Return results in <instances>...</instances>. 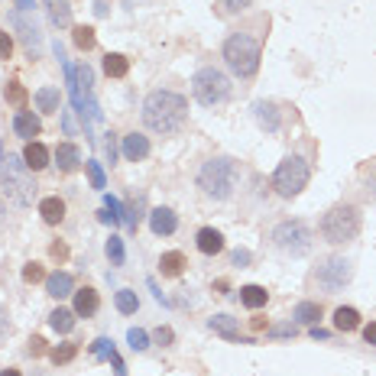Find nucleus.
I'll use <instances>...</instances> for the list:
<instances>
[{"mask_svg": "<svg viewBox=\"0 0 376 376\" xmlns=\"http://www.w3.org/2000/svg\"><path fill=\"white\" fill-rule=\"evenodd\" d=\"M259 59H263V49H259V42L253 39V36H247V33L227 36L224 62H227V68H231L237 78H253L257 75Z\"/></svg>", "mask_w": 376, "mask_h": 376, "instance_id": "3", "label": "nucleus"}, {"mask_svg": "<svg viewBox=\"0 0 376 376\" xmlns=\"http://www.w3.org/2000/svg\"><path fill=\"white\" fill-rule=\"evenodd\" d=\"M351 276H354V266L344 257H325L321 263H318V269H315L318 285H321V289H328V292L344 289V285L351 283Z\"/></svg>", "mask_w": 376, "mask_h": 376, "instance_id": "9", "label": "nucleus"}, {"mask_svg": "<svg viewBox=\"0 0 376 376\" xmlns=\"http://www.w3.org/2000/svg\"><path fill=\"white\" fill-rule=\"evenodd\" d=\"M240 302L247 305L250 311L257 309H266V302H269V292L263 289V285H243L240 289Z\"/></svg>", "mask_w": 376, "mask_h": 376, "instance_id": "23", "label": "nucleus"}, {"mask_svg": "<svg viewBox=\"0 0 376 376\" xmlns=\"http://www.w3.org/2000/svg\"><path fill=\"white\" fill-rule=\"evenodd\" d=\"M72 357H75V347H72V344H65V347H56V351H52V360H56V363H68Z\"/></svg>", "mask_w": 376, "mask_h": 376, "instance_id": "38", "label": "nucleus"}, {"mask_svg": "<svg viewBox=\"0 0 376 376\" xmlns=\"http://www.w3.org/2000/svg\"><path fill=\"white\" fill-rule=\"evenodd\" d=\"M253 0H214V13L218 17H237V13H243V10L250 7Z\"/></svg>", "mask_w": 376, "mask_h": 376, "instance_id": "30", "label": "nucleus"}, {"mask_svg": "<svg viewBox=\"0 0 376 376\" xmlns=\"http://www.w3.org/2000/svg\"><path fill=\"white\" fill-rule=\"evenodd\" d=\"M114 305H117L120 315H134V311L140 309V302H136V292H130V289H120V292L114 295Z\"/></svg>", "mask_w": 376, "mask_h": 376, "instance_id": "31", "label": "nucleus"}, {"mask_svg": "<svg viewBox=\"0 0 376 376\" xmlns=\"http://www.w3.org/2000/svg\"><path fill=\"white\" fill-rule=\"evenodd\" d=\"M127 72H130V59L127 56H120V52H108L104 56V75L108 78H127Z\"/></svg>", "mask_w": 376, "mask_h": 376, "instance_id": "24", "label": "nucleus"}, {"mask_svg": "<svg viewBox=\"0 0 376 376\" xmlns=\"http://www.w3.org/2000/svg\"><path fill=\"white\" fill-rule=\"evenodd\" d=\"M10 20H13V26L20 30V39H23L26 52H30V56H36V52H39V30H36V26L30 23L23 13H13Z\"/></svg>", "mask_w": 376, "mask_h": 376, "instance_id": "15", "label": "nucleus"}, {"mask_svg": "<svg viewBox=\"0 0 376 376\" xmlns=\"http://www.w3.org/2000/svg\"><path fill=\"white\" fill-rule=\"evenodd\" d=\"M273 243L289 257H305L311 250V231L305 221H283L273 231Z\"/></svg>", "mask_w": 376, "mask_h": 376, "instance_id": "8", "label": "nucleus"}, {"mask_svg": "<svg viewBox=\"0 0 376 376\" xmlns=\"http://www.w3.org/2000/svg\"><path fill=\"white\" fill-rule=\"evenodd\" d=\"M185 117H188V101L176 91L159 88V91H150L143 101V124L153 134H176L185 124Z\"/></svg>", "mask_w": 376, "mask_h": 376, "instance_id": "1", "label": "nucleus"}, {"mask_svg": "<svg viewBox=\"0 0 376 376\" xmlns=\"http://www.w3.org/2000/svg\"><path fill=\"white\" fill-rule=\"evenodd\" d=\"M72 39H75V46H78L82 52H88V49H94L98 36H94L91 26H75V30H72Z\"/></svg>", "mask_w": 376, "mask_h": 376, "instance_id": "32", "label": "nucleus"}, {"mask_svg": "<svg viewBox=\"0 0 376 376\" xmlns=\"http://www.w3.org/2000/svg\"><path fill=\"white\" fill-rule=\"evenodd\" d=\"M108 257L114 259L117 266L124 263V240H120V237H110V240H108Z\"/></svg>", "mask_w": 376, "mask_h": 376, "instance_id": "37", "label": "nucleus"}, {"mask_svg": "<svg viewBox=\"0 0 376 376\" xmlns=\"http://www.w3.org/2000/svg\"><path fill=\"white\" fill-rule=\"evenodd\" d=\"M0 176H4V188L20 208L33 205L36 198V179H33V169L23 162V156H13L7 153L4 156V166H0Z\"/></svg>", "mask_w": 376, "mask_h": 376, "instance_id": "5", "label": "nucleus"}, {"mask_svg": "<svg viewBox=\"0 0 376 376\" xmlns=\"http://www.w3.org/2000/svg\"><path fill=\"white\" fill-rule=\"evenodd\" d=\"M140 208H143V195L134 201V205H130V208L124 211V221H127V227H134V231H136V224H140V218H143V214H140Z\"/></svg>", "mask_w": 376, "mask_h": 376, "instance_id": "35", "label": "nucleus"}, {"mask_svg": "<svg viewBox=\"0 0 376 376\" xmlns=\"http://www.w3.org/2000/svg\"><path fill=\"white\" fill-rule=\"evenodd\" d=\"M176 227H179V218H176V211L172 208H153L150 211V231L156 237L176 234Z\"/></svg>", "mask_w": 376, "mask_h": 376, "instance_id": "10", "label": "nucleus"}, {"mask_svg": "<svg viewBox=\"0 0 376 376\" xmlns=\"http://www.w3.org/2000/svg\"><path fill=\"white\" fill-rule=\"evenodd\" d=\"M10 335V315H7V309H0V341Z\"/></svg>", "mask_w": 376, "mask_h": 376, "instance_id": "41", "label": "nucleus"}, {"mask_svg": "<svg viewBox=\"0 0 376 376\" xmlns=\"http://www.w3.org/2000/svg\"><path fill=\"white\" fill-rule=\"evenodd\" d=\"M42 4H46L49 20L56 26H62V30H65V26H72V4H68V0H42Z\"/></svg>", "mask_w": 376, "mask_h": 376, "instance_id": "22", "label": "nucleus"}, {"mask_svg": "<svg viewBox=\"0 0 376 376\" xmlns=\"http://www.w3.org/2000/svg\"><path fill=\"white\" fill-rule=\"evenodd\" d=\"M124 156L130 159V162H143V159L150 156V136H143V134H127L124 136Z\"/></svg>", "mask_w": 376, "mask_h": 376, "instance_id": "13", "label": "nucleus"}, {"mask_svg": "<svg viewBox=\"0 0 376 376\" xmlns=\"http://www.w3.org/2000/svg\"><path fill=\"white\" fill-rule=\"evenodd\" d=\"M56 162H59L62 172H75L78 162H82V153H78L75 143H59L56 146Z\"/></svg>", "mask_w": 376, "mask_h": 376, "instance_id": "19", "label": "nucleus"}, {"mask_svg": "<svg viewBox=\"0 0 376 376\" xmlns=\"http://www.w3.org/2000/svg\"><path fill=\"white\" fill-rule=\"evenodd\" d=\"M292 318L299 321V325H315L318 318H321V305L318 302H299L292 311Z\"/></svg>", "mask_w": 376, "mask_h": 376, "instance_id": "29", "label": "nucleus"}, {"mask_svg": "<svg viewBox=\"0 0 376 376\" xmlns=\"http://www.w3.org/2000/svg\"><path fill=\"white\" fill-rule=\"evenodd\" d=\"M59 88H39L36 91V108L42 110V114H56L59 110Z\"/></svg>", "mask_w": 376, "mask_h": 376, "instance_id": "28", "label": "nucleus"}, {"mask_svg": "<svg viewBox=\"0 0 376 376\" xmlns=\"http://www.w3.org/2000/svg\"><path fill=\"white\" fill-rule=\"evenodd\" d=\"M4 98L10 101V104H13V108H23L26 104V98H30V94H26V88L20 82H10L7 88H4Z\"/></svg>", "mask_w": 376, "mask_h": 376, "instance_id": "33", "label": "nucleus"}, {"mask_svg": "<svg viewBox=\"0 0 376 376\" xmlns=\"http://www.w3.org/2000/svg\"><path fill=\"white\" fill-rule=\"evenodd\" d=\"M0 166H4V153H0Z\"/></svg>", "mask_w": 376, "mask_h": 376, "instance_id": "50", "label": "nucleus"}, {"mask_svg": "<svg viewBox=\"0 0 376 376\" xmlns=\"http://www.w3.org/2000/svg\"><path fill=\"white\" fill-rule=\"evenodd\" d=\"M208 328L214 331V335H221V337H227V341H237L240 337V328H237V318H231V315H214L208 321Z\"/></svg>", "mask_w": 376, "mask_h": 376, "instance_id": "21", "label": "nucleus"}, {"mask_svg": "<svg viewBox=\"0 0 376 376\" xmlns=\"http://www.w3.org/2000/svg\"><path fill=\"white\" fill-rule=\"evenodd\" d=\"M198 188L214 201H227L237 188V162L231 156H214L198 169Z\"/></svg>", "mask_w": 376, "mask_h": 376, "instance_id": "2", "label": "nucleus"}, {"mask_svg": "<svg viewBox=\"0 0 376 376\" xmlns=\"http://www.w3.org/2000/svg\"><path fill=\"white\" fill-rule=\"evenodd\" d=\"M10 52H13V36L0 30V59H10Z\"/></svg>", "mask_w": 376, "mask_h": 376, "instance_id": "39", "label": "nucleus"}, {"mask_svg": "<svg viewBox=\"0 0 376 376\" xmlns=\"http://www.w3.org/2000/svg\"><path fill=\"white\" fill-rule=\"evenodd\" d=\"M108 156H110V162L117 159V140H114V134H108Z\"/></svg>", "mask_w": 376, "mask_h": 376, "instance_id": "44", "label": "nucleus"}, {"mask_svg": "<svg viewBox=\"0 0 376 376\" xmlns=\"http://www.w3.org/2000/svg\"><path fill=\"white\" fill-rule=\"evenodd\" d=\"M247 259H250V253H243V250L234 253V263H247Z\"/></svg>", "mask_w": 376, "mask_h": 376, "instance_id": "47", "label": "nucleus"}, {"mask_svg": "<svg viewBox=\"0 0 376 376\" xmlns=\"http://www.w3.org/2000/svg\"><path fill=\"white\" fill-rule=\"evenodd\" d=\"M52 257H56V259H65V247H62V243H52Z\"/></svg>", "mask_w": 376, "mask_h": 376, "instance_id": "45", "label": "nucleus"}, {"mask_svg": "<svg viewBox=\"0 0 376 376\" xmlns=\"http://www.w3.org/2000/svg\"><path fill=\"white\" fill-rule=\"evenodd\" d=\"M23 162L30 169H33V172H42V169L49 166V150H46V146H42V143H26V150H23Z\"/></svg>", "mask_w": 376, "mask_h": 376, "instance_id": "18", "label": "nucleus"}, {"mask_svg": "<svg viewBox=\"0 0 376 376\" xmlns=\"http://www.w3.org/2000/svg\"><path fill=\"white\" fill-rule=\"evenodd\" d=\"M42 351V337H33V341H30V354H39Z\"/></svg>", "mask_w": 376, "mask_h": 376, "instance_id": "46", "label": "nucleus"}, {"mask_svg": "<svg viewBox=\"0 0 376 376\" xmlns=\"http://www.w3.org/2000/svg\"><path fill=\"white\" fill-rule=\"evenodd\" d=\"M195 243H198V250L205 253V257H218V253L224 250V234L214 231V227H201Z\"/></svg>", "mask_w": 376, "mask_h": 376, "instance_id": "12", "label": "nucleus"}, {"mask_svg": "<svg viewBox=\"0 0 376 376\" xmlns=\"http://www.w3.org/2000/svg\"><path fill=\"white\" fill-rule=\"evenodd\" d=\"M4 214H7V211H4V201H0V224H4Z\"/></svg>", "mask_w": 376, "mask_h": 376, "instance_id": "49", "label": "nucleus"}, {"mask_svg": "<svg viewBox=\"0 0 376 376\" xmlns=\"http://www.w3.org/2000/svg\"><path fill=\"white\" fill-rule=\"evenodd\" d=\"M185 266H188V259H185V253H179V250H169L159 257V273H162V276H182Z\"/></svg>", "mask_w": 376, "mask_h": 376, "instance_id": "20", "label": "nucleus"}, {"mask_svg": "<svg viewBox=\"0 0 376 376\" xmlns=\"http://www.w3.org/2000/svg\"><path fill=\"white\" fill-rule=\"evenodd\" d=\"M335 328L337 331H344V335H347V331H357L360 328V311L351 309V305H341V309L335 311Z\"/></svg>", "mask_w": 376, "mask_h": 376, "instance_id": "25", "label": "nucleus"}, {"mask_svg": "<svg viewBox=\"0 0 376 376\" xmlns=\"http://www.w3.org/2000/svg\"><path fill=\"white\" fill-rule=\"evenodd\" d=\"M360 224H363L360 208H354V205H335V208L321 218V237H325L328 243H335V247H344V243L357 240Z\"/></svg>", "mask_w": 376, "mask_h": 376, "instance_id": "4", "label": "nucleus"}, {"mask_svg": "<svg viewBox=\"0 0 376 376\" xmlns=\"http://www.w3.org/2000/svg\"><path fill=\"white\" fill-rule=\"evenodd\" d=\"M13 134H17L20 140L33 143V136H39V134H42V120L36 117L33 110H20L17 117H13Z\"/></svg>", "mask_w": 376, "mask_h": 376, "instance_id": "11", "label": "nucleus"}, {"mask_svg": "<svg viewBox=\"0 0 376 376\" xmlns=\"http://www.w3.org/2000/svg\"><path fill=\"white\" fill-rule=\"evenodd\" d=\"M39 214L46 224H62L65 221V201L59 198V195H49V198L39 201Z\"/></svg>", "mask_w": 376, "mask_h": 376, "instance_id": "17", "label": "nucleus"}, {"mask_svg": "<svg viewBox=\"0 0 376 376\" xmlns=\"http://www.w3.org/2000/svg\"><path fill=\"white\" fill-rule=\"evenodd\" d=\"M309 179H311V169H309L305 159L302 156H285L283 162L276 166V172H273V192H276L279 198H295V195L305 192Z\"/></svg>", "mask_w": 376, "mask_h": 376, "instance_id": "7", "label": "nucleus"}, {"mask_svg": "<svg viewBox=\"0 0 376 376\" xmlns=\"http://www.w3.org/2000/svg\"><path fill=\"white\" fill-rule=\"evenodd\" d=\"M253 110H257L259 127H263V130H269V134H276L279 124H283V120H279V114H276V108H273V104H266V101H259Z\"/></svg>", "mask_w": 376, "mask_h": 376, "instance_id": "26", "label": "nucleus"}, {"mask_svg": "<svg viewBox=\"0 0 376 376\" xmlns=\"http://www.w3.org/2000/svg\"><path fill=\"white\" fill-rule=\"evenodd\" d=\"M98 305H101V299H98V292H94L91 285H84V289H78L75 292V315L78 318H94L98 315Z\"/></svg>", "mask_w": 376, "mask_h": 376, "instance_id": "16", "label": "nucleus"}, {"mask_svg": "<svg viewBox=\"0 0 376 376\" xmlns=\"http://www.w3.org/2000/svg\"><path fill=\"white\" fill-rule=\"evenodd\" d=\"M88 176H91L94 188H104V169H101L98 162H88Z\"/></svg>", "mask_w": 376, "mask_h": 376, "instance_id": "40", "label": "nucleus"}, {"mask_svg": "<svg viewBox=\"0 0 376 376\" xmlns=\"http://www.w3.org/2000/svg\"><path fill=\"white\" fill-rule=\"evenodd\" d=\"M192 94L198 104H205V108L224 104V101L231 98V78H227L221 68L205 65V68H198L192 78Z\"/></svg>", "mask_w": 376, "mask_h": 376, "instance_id": "6", "label": "nucleus"}, {"mask_svg": "<svg viewBox=\"0 0 376 376\" xmlns=\"http://www.w3.org/2000/svg\"><path fill=\"white\" fill-rule=\"evenodd\" d=\"M42 279H46V273H42V266L39 263H26L23 266V283H42Z\"/></svg>", "mask_w": 376, "mask_h": 376, "instance_id": "36", "label": "nucleus"}, {"mask_svg": "<svg viewBox=\"0 0 376 376\" xmlns=\"http://www.w3.org/2000/svg\"><path fill=\"white\" fill-rule=\"evenodd\" d=\"M46 292L52 295V299H68V295L75 292V279H72V273H52V276H46Z\"/></svg>", "mask_w": 376, "mask_h": 376, "instance_id": "14", "label": "nucleus"}, {"mask_svg": "<svg viewBox=\"0 0 376 376\" xmlns=\"http://www.w3.org/2000/svg\"><path fill=\"white\" fill-rule=\"evenodd\" d=\"M0 376H20V370H13V367H7V370H4V373H0Z\"/></svg>", "mask_w": 376, "mask_h": 376, "instance_id": "48", "label": "nucleus"}, {"mask_svg": "<svg viewBox=\"0 0 376 376\" xmlns=\"http://www.w3.org/2000/svg\"><path fill=\"white\" fill-rule=\"evenodd\" d=\"M127 341H130V347H134V351H146V347H150V335H146V331H140V328H130Z\"/></svg>", "mask_w": 376, "mask_h": 376, "instance_id": "34", "label": "nucleus"}, {"mask_svg": "<svg viewBox=\"0 0 376 376\" xmlns=\"http://www.w3.org/2000/svg\"><path fill=\"white\" fill-rule=\"evenodd\" d=\"M172 337H176V335H172V328H159V331H156V341L159 344H172Z\"/></svg>", "mask_w": 376, "mask_h": 376, "instance_id": "43", "label": "nucleus"}, {"mask_svg": "<svg viewBox=\"0 0 376 376\" xmlns=\"http://www.w3.org/2000/svg\"><path fill=\"white\" fill-rule=\"evenodd\" d=\"M363 341H367L370 347H376V321H370V325L363 328Z\"/></svg>", "mask_w": 376, "mask_h": 376, "instance_id": "42", "label": "nucleus"}, {"mask_svg": "<svg viewBox=\"0 0 376 376\" xmlns=\"http://www.w3.org/2000/svg\"><path fill=\"white\" fill-rule=\"evenodd\" d=\"M75 311H68V309H56L49 315V325L52 331H59V335H72V328H75Z\"/></svg>", "mask_w": 376, "mask_h": 376, "instance_id": "27", "label": "nucleus"}]
</instances>
